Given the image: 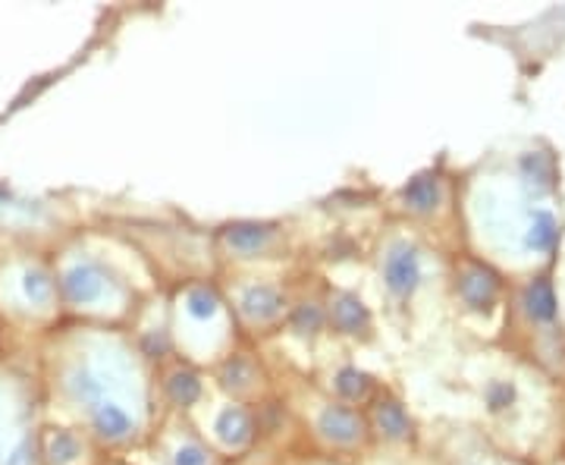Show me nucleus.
Instances as JSON below:
<instances>
[{"label": "nucleus", "instance_id": "f257e3e1", "mask_svg": "<svg viewBox=\"0 0 565 465\" xmlns=\"http://www.w3.org/2000/svg\"><path fill=\"white\" fill-rule=\"evenodd\" d=\"M61 286L70 303L92 305L98 303L104 296V289H107V271H104V264L95 262V258H82V262L70 264V267L63 271Z\"/></svg>", "mask_w": 565, "mask_h": 465}, {"label": "nucleus", "instance_id": "f03ea898", "mask_svg": "<svg viewBox=\"0 0 565 465\" xmlns=\"http://www.w3.org/2000/svg\"><path fill=\"white\" fill-rule=\"evenodd\" d=\"M422 284V258L415 249L408 245H396L386 258V286L396 296H408L415 286Z\"/></svg>", "mask_w": 565, "mask_h": 465}, {"label": "nucleus", "instance_id": "7ed1b4c3", "mask_svg": "<svg viewBox=\"0 0 565 465\" xmlns=\"http://www.w3.org/2000/svg\"><path fill=\"white\" fill-rule=\"evenodd\" d=\"M92 425L102 434L104 441H122L132 434V415L120 403L104 400L98 409H92Z\"/></svg>", "mask_w": 565, "mask_h": 465}, {"label": "nucleus", "instance_id": "20e7f679", "mask_svg": "<svg viewBox=\"0 0 565 465\" xmlns=\"http://www.w3.org/2000/svg\"><path fill=\"white\" fill-rule=\"evenodd\" d=\"M321 431L327 437H333V441H355L359 434H362V422H359V415L352 412V409H345V405H330V409H323L321 415Z\"/></svg>", "mask_w": 565, "mask_h": 465}, {"label": "nucleus", "instance_id": "39448f33", "mask_svg": "<svg viewBox=\"0 0 565 465\" xmlns=\"http://www.w3.org/2000/svg\"><path fill=\"white\" fill-rule=\"evenodd\" d=\"M462 296L465 303L475 305V308H490L493 299H497V281H493V274H487L481 267L468 271L462 277Z\"/></svg>", "mask_w": 565, "mask_h": 465}, {"label": "nucleus", "instance_id": "423d86ee", "mask_svg": "<svg viewBox=\"0 0 565 465\" xmlns=\"http://www.w3.org/2000/svg\"><path fill=\"white\" fill-rule=\"evenodd\" d=\"M243 308L248 318H255V321H267V318H277L282 308V299L277 289H270V286H255V289H248L243 299Z\"/></svg>", "mask_w": 565, "mask_h": 465}, {"label": "nucleus", "instance_id": "0eeeda50", "mask_svg": "<svg viewBox=\"0 0 565 465\" xmlns=\"http://www.w3.org/2000/svg\"><path fill=\"white\" fill-rule=\"evenodd\" d=\"M525 305L534 321H553L556 318V293H553L550 281H534L527 286Z\"/></svg>", "mask_w": 565, "mask_h": 465}, {"label": "nucleus", "instance_id": "6e6552de", "mask_svg": "<svg viewBox=\"0 0 565 465\" xmlns=\"http://www.w3.org/2000/svg\"><path fill=\"white\" fill-rule=\"evenodd\" d=\"M217 434H221V441H226V444H245L248 434H252L248 415H245L243 409H226L221 419H217Z\"/></svg>", "mask_w": 565, "mask_h": 465}, {"label": "nucleus", "instance_id": "1a4fd4ad", "mask_svg": "<svg viewBox=\"0 0 565 465\" xmlns=\"http://www.w3.org/2000/svg\"><path fill=\"white\" fill-rule=\"evenodd\" d=\"M270 236H274V230H270V226H258V223H243V226H233V230L226 233L230 245H233V249H243V252L262 249V245H267Z\"/></svg>", "mask_w": 565, "mask_h": 465}, {"label": "nucleus", "instance_id": "9d476101", "mask_svg": "<svg viewBox=\"0 0 565 465\" xmlns=\"http://www.w3.org/2000/svg\"><path fill=\"white\" fill-rule=\"evenodd\" d=\"M333 315H337V324L343 327L345 334H359L367 327V311H364V305L359 299H352V296H343L337 308H333Z\"/></svg>", "mask_w": 565, "mask_h": 465}, {"label": "nucleus", "instance_id": "9b49d317", "mask_svg": "<svg viewBox=\"0 0 565 465\" xmlns=\"http://www.w3.org/2000/svg\"><path fill=\"white\" fill-rule=\"evenodd\" d=\"M22 293H25V299L32 305H44L51 299V293H54V284H51V277L39 271V267H32V271H25V277H22Z\"/></svg>", "mask_w": 565, "mask_h": 465}, {"label": "nucleus", "instance_id": "f8f14e48", "mask_svg": "<svg viewBox=\"0 0 565 465\" xmlns=\"http://www.w3.org/2000/svg\"><path fill=\"white\" fill-rule=\"evenodd\" d=\"M377 422L384 427L390 437H405L408 434V419L396 403H381L377 405Z\"/></svg>", "mask_w": 565, "mask_h": 465}, {"label": "nucleus", "instance_id": "ddd939ff", "mask_svg": "<svg viewBox=\"0 0 565 465\" xmlns=\"http://www.w3.org/2000/svg\"><path fill=\"white\" fill-rule=\"evenodd\" d=\"M437 195H440V189H437V180H430V177H422V180H415L405 189V199L412 202V208H422V211L434 208Z\"/></svg>", "mask_w": 565, "mask_h": 465}, {"label": "nucleus", "instance_id": "4468645a", "mask_svg": "<svg viewBox=\"0 0 565 465\" xmlns=\"http://www.w3.org/2000/svg\"><path fill=\"white\" fill-rule=\"evenodd\" d=\"M199 393H202V384H199V378H195V374H189V371H182V374H177V378L170 381V397H173L180 405L195 403V400H199Z\"/></svg>", "mask_w": 565, "mask_h": 465}, {"label": "nucleus", "instance_id": "2eb2a0df", "mask_svg": "<svg viewBox=\"0 0 565 465\" xmlns=\"http://www.w3.org/2000/svg\"><path fill=\"white\" fill-rule=\"evenodd\" d=\"M189 315L195 318V321H207L214 311H217V296L211 293V289H195V293H189Z\"/></svg>", "mask_w": 565, "mask_h": 465}, {"label": "nucleus", "instance_id": "dca6fc26", "mask_svg": "<svg viewBox=\"0 0 565 465\" xmlns=\"http://www.w3.org/2000/svg\"><path fill=\"white\" fill-rule=\"evenodd\" d=\"M512 403H515V387L512 384L493 381V384L487 387V405H490V412H505Z\"/></svg>", "mask_w": 565, "mask_h": 465}, {"label": "nucleus", "instance_id": "f3484780", "mask_svg": "<svg viewBox=\"0 0 565 465\" xmlns=\"http://www.w3.org/2000/svg\"><path fill=\"white\" fill-rule=\"evenodd\" d=\"M51 456H54V463H73L79 456V441L61 431L57 437H51Z\"/></svg>", "mask_w": 565, "mask_h": 465}, {"label": "nucleus", "instance_id": "a211bd4d", "mask_svg": "<svg viewBox=\"0 0 565 465\" xmlns=\"http://www.w3.org/2000/svg\"><path fill=\"white\" fill-rule=\"evenodd\" d=\"M337 387L343 390L349 400H359V397L367 393V378L359 374V371H343V374H340V381H337Z\"/></svg>", "mask_w": 565, "mask_h": 465}, {"label": "nucleus", "instance_id": "6ab92c4d", "mask_svg": "<svg viewBox=\"0 0 565 465\" xmlns=\"http://www.w3.org/2000/svg\"><path fill=\"white\" fill-rule=\"evenodd\" d=\"M173 465H207V456H204V450H199L195 444H189L177 453Z\"/></svg>", "mask_w": 565, "mask_h": 465}]
</instances>
